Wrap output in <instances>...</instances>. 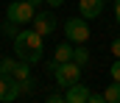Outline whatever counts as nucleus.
Here are the masks:
<instances>
[{
  "label": "nucleus",
  "mask_w": 120,
  "mask_h": 103,
  "mask_svg": "<svg viewBox=\"0 0 120 103\" xmlns=\"http://www.w3.org/2000/svg\"><path fill=\"white\" fill-rule=\"evenodd\" d=\"M45 67L53 72V78H56V86L59 89H67V86H73L75 81H81V64H75V61H48Z\"/></svg>",
  "instance_id": "f03ea898"
},
{
  "label": "nucleus",
  "mask_w": 120,
  "mask_h": 103,
  "mask_svg": "<svg viewBox=\"0 0 120 103\" xmlns=\"http://www.w3.org/2000/svg\"><path fill=\"white\" fill-rule=\"evenodd\" d=\"M112 56L120 59V36H117V39H112Z\"/></svg>",
  "instance_id": "2eb2a0df"
},
{
  "label": "nucleus",
  "mask_w": 120,
  "mask_h": 103,
  "mask_svg": "<svg viewBox=\"0 0 120 103\" xmlns=\"http://www.w3.org/2000/svg\"><path fill=\"white\" fill-rule=\"evenodd\" d=\"M103 3L106 0H78V11H81V17L87 20H95V17H101V11H103Z\"/></svg>",
  "instance_id": "6e6552de"
},
{
  "label": "nucleus",
  "mask_w": 120,
  "mask_h": 103,
  "mask_svg": "<svg viewBox=\"0 0 120 103\" xmlns=\"http://www.w3.org/2000/svg\"><path fill=\"white\" fill-rule=\"evenodd\" d=\"M64 39H70L73 45H87L90 42V25L84 17H70L64 22Z\"/></svg>",
  "instance_id": "7ed1b4c3"
},
{
  "label": "nucleus",
  "mask_w": 120,
  "mask_h": 103,
  "mask_svg": "<svg viewBox=\"0 0 120 103\" xmlns=\"http://www.w3.org/2000/svg\"><path fill=\"white\" fill-rule=\"evenodd\" d=\"M48 103H64V92H50L48 95Z\"/></svg>",
  "instance_id": "ddd939ff"
},
{
  "label": "nucleus",
  "mask_w": 120,
  "mask_h": 103,
  "mask_svg": "<svg viewBox=\"0 0 120 103\" xmlns=\"http://www.w3.org/2000/svg\"><path fill=\"white\" fill-rule=\"evenodd\" d=\"M31 3H34V6H36V8H39V6H42V3H45V0H31Z\"/></svg>",
  "instance_id": "6ab92c4d"
},
{
  "label": "nucleus",
  "mask_w": 120,
  "mask_h": 103,
  "mask_svg": "<svg viewBox=\"0 0 120 103\" xmlns=\"http://www.w3.org/2000/svg\"><path fill=\"white\" fill-rule=\"evenodd\" d=\"M73 50H75V45L67 39V42H59L56 45V50H53V61L61 64V61H73Z\"/></svg>",
  "instance_id": "1a4fd4ad"
},
{
  "label": "nucleus",
  "mask_w": 120,
  "mask_h": 103,
  "mask_svg": "<svg viewBox=\"0 0 120 103\" xmlns=\"http://www.w3.org/2000/svg\"><path fill=\"white\" fill-rule=\"evenodd\" d=\"M14 56H17L20 61H28L31 67L39 64L42 56H45V36L36 34L34 28H31V31L20 28V34L14 36Z\"/></svg>",
  "instance_id": "f257e3e1"
},
{
  "label": "nucleus",
  "mask_w": 120,
  "mask_h": 103,
  "mask_svg": "<svg viewBox=\"0 0 120 103\" xmlns=\"http://www.w3.org/2000/svg\"><path fill=\"white\" fill-rule=\"evenodd\" d=\"M31 25H34V31L42 36H50L56 31V14H53V8H39L36 14H34V20H31Z\"/></svg>",
  "instance_id": "39448f33"
},
{
  "label": "nucleus",
  "mask_w": 120,
  "mask_h": 103,
  "mask_svg": "<svg viewBox=\"0 0 120 103\" xmlns=\"http://www.w3.org/2000/svg\"><path fill=\"white\" fill-rule=\"evenodd\" d=\"M115 17H117V22H120V0H115Z\"/></svg>",
  "instance_id": "a211bd4d"
},
{
  "label": "nucleus",
  "mask_w": 120,
  "mask_h": 103,
  "mask_svg": "<svg viewBox=\"0 0 120 103\" xmlns=\"http://www.w3.org/2000/svg\"><path fill=\"white\" fill-rule=\"evenodd\" d=\"M45 3H48L50 8H59V6H61V3H64V0H45Z\"/></svg>",
  "instance_id": "f3484780"
},
{
  "label": "nucleus",
  "mask_w": 120,
  "mask_h": 103,
  "mask_svg": "<svg viewBox=\"0 0 120 103\" xmlns=\"http://www.w3.org/2000/svg\"><path fill=\"white\" fill-rule=\"evenodd\" d=\"M64 103H90V89L81 81H75L73 86L64 89Z\"/></svg>",
  "instance_id": "0eeeda50"
},
{
  "label": "nucleus",
  "mask_w": 120,
  "mask_h": 103,
  "mask_svg": "<svg viewBox=\"0 0 120 103\" xmlns=\"http://www.w3.org/2000/svg\"><path fill=\"white\" fill-rule=\"evenodd\" d=\"M106 3H112V0H106Z\"/></svg>",
  "instance_id": "aec40b11"
},
{
  "label": "nucleus",
  "mask_w": 120,
  "mask_h": 103,
  "mask_svg": "<svg viewBox=\"0 0 120 103\" xmlns=\"http://www.w3.org/2000/svg\"><path fill=\"white\" fill-rule=\"evenodd\" d=\"M103 100H106L103 95H95V92H90V103H103Z\"/></svg>",
  "instance_id": "dca6fc26"
},
{
  "label": "nucleus",
  "mask_w": 120,
  "mask_h": 103,
  "mask_svg": "<svg viewBox=\"0 0 120 103\" xmlns=\"http://www.w3.org/2000/svg\"><path fill=\"white\" fill-rule=\"evenodd\" d=\"M34 14H36V6H34L31 0H14V3L6 8V17L14 20L17 25H28L31 20H34Z\"/></svg>",
  "instance_id": "20e7f679"
},
{
  "label": "nucleus",
  "mask_w": 120,
  "mask_h": 103,
  "mask_svg": "<svg viewBox=\"0 0 120 103\" xmlns=\"http://www.w3.org/2000/svg\"><path fill=\"white\" fill-rule=\"evenodd\" d=\"M112 81H120V59L112 61Z\"/></svg>",
  "instance_id": "4468645a"
},
{
  "label": "nucleus",
  "mask_w": 120,
  "mask_h": 103,
  "mask_svg": "<svg viewBox=\"0 0 120 103\" xmlns=\"http://www.w3.org/2000/svg\"><path fill=\"white\" fill-rule=\"evenodd\" d=\"M20 95H22L20 81L11 78V75H3V72H0V103H11V100H17Z\"/></svg>",
  "instance_id": "423d86ee"
},
{
  "label": "nucleus",
  "mask_w": 120,
  "mask_h": 103,
  "mask_svg": "<svg viewBox=\"0 0 120 103\" xmlns=\"http://www.w3.org/2000/svg\"><path fill=\"white\" fill-rule=\"evenodd\" d=\"M103 98H106V103H120V81H112V84L106 86Z\"/></svg>",
  "instance_id": "9d476101"
},
{
  "label": "nucleus",
  "mask_w": 120,
  "mask_h": 103,
  "mask_svg": "<svg viewBox=\"0 0 120 103\" xmlns=\"http://www.w3.org/2000/svg\"><path fill=\"white\" fill-rule=\"evenodd\" d=\"M73 61H75V64H81V67H84V64H90V50H87L84 45H75V50H73Z\"/></svg>",
  "instance_id": "9b49d317"
},
{
  "label": "nucleus",
  "mask_w": 120,
  "mask_h": 103,
  "mask_svg": "<svg viewBox=\"0 0 120 103\" xmlns=\"http://www.w3.org/2000/svg\"><path fill=\"white\" fill-rule=\"evenodd\" d=\"M0 31H3V34H6V36H11V39H14V36L20 34V25H17L14 20H8V17H6V22L0 25Z\"/></svg>",
  "instance_id": "f8f14e48"
}]
</instances>
